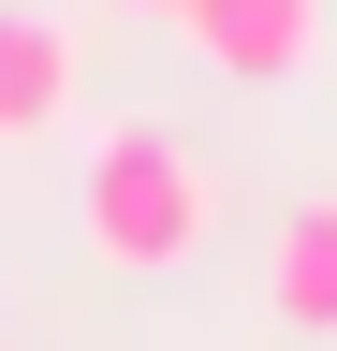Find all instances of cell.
Wrapping results in <instances>:
<instances>
[{
	"label": "cell",
	"instance_id": "5b68a950",
	"mask_svg": "<svg viewBox=\"0 0 337 351\" xmlns=\"http://www.w3.org/2000/svg\"><path fill=\"white\" fill-rule=\"evenodd\" d=\"M147 15H176V0H147Z\"/></svg>",
	"mask_w": 337,
	"mask_h": 351
},
{
	"label": "cell",
	"instance_id": "277c9868",
	"mask_svg": "<svg viewBox=\"0 0 337 351\" xmlns=\"http://www.w3.org/2000/svg\"><path fill=\"white\" fill-rule=\"evenodd\" d=\"M264 307L293 337H337V205H293L279 249H264Z\"/></svg>",
	"mask_w": 337,
	"mask_h": 351
},
{
	"label": "cell",
	"instance_id": "7a4b0ae2",
	"mask_svg": "<svg viewBox=\"0 0 337 351\" xmlns=\"http://www.w3.org/2000/svg\"><path fill=\"white\" fill-rule=\"evenodd\" d=\"M176 44L235 88H293L323 73V0H176Z\"/></svg>",
	"mask_w": 337,
	"mask_h": 351
},
{
	"label": "cell",
	"instance_id": "6da1fadb",
	"mask_svg": "<svg viewBox=\"0 0 337 351\" xmlns=\"http://www.w3.org/2000/svg\"><path fill=\"white\" fill-rule=\"evenodd\" d=\"M73 234H89L103 278H176V263H205V234H220L205 147H176L161 117H103L89 161H73Z\"/></svg>",
	"mask_w": 337,
	"mask_h": 351
},
{
	"label": "cell",
	"instance_id": "3957f363",
	"mask_svg": "<svg viewBox=\"0 0 337 351\" xmlns=\"http://www.w3.org/2000/svg\"><path fill=\"white\" fill-rule=\"evenodd\" d=\"M73 88H89V44H73L45 0H0V147L73 132Z\"/></svg>",
	"mask_w": 337,
	"mask_h": 351
}]
</instances>
